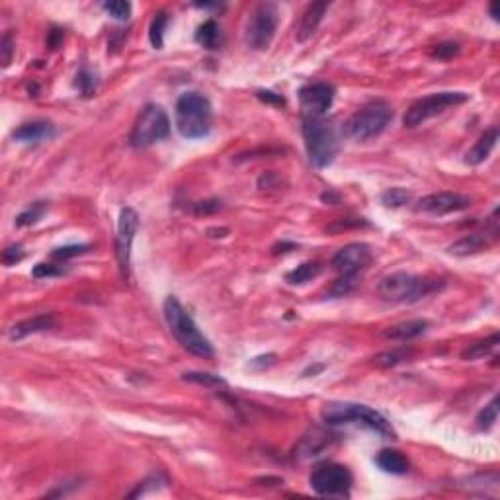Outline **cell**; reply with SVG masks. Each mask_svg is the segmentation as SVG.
<instances>
[{
	"label": "cell",
	"instance_id": "25",
	"mask_svg": "<svg viewBox=\"0 0 500 500\" xmlns=\"http://www.w3.org/2000/svg\"><path fill=\"white\" fill-rule=\"evenodd\" d=\"M166 26H168V14H166V12H158V14L153 18V22H150L149 39L150 45H153L155 49H163Z\"/></svg>",
	"mask_w": 500,
	"mask_h": 500
},
{
	"label": "cell",
	"instance_id": "34",
	"mask_svg": "<svg viewBox=\"0 0 500 500\" xmlns=\"http://www.w3.org/2000/svg\"><path fill=\"white\" fill-rule=\"evenodd\" d=\"M358 227H367L366 219H362V217H346V219H338L335 223H330L327 227V231L342 233L348 231V229H358Z\"/></svg>",
	"mask_w": 500,
	"mask_h": 500
},
{
	"label": "cell",
	"instance_id": "42",
	"mask_svg": "<svg viewBox=\"0 0 500 500\" xmlns=\"http://www.w3.org/2000/svg\"><path fill=\"white\" fill-rule=\"evenodd\" d=\"M489 12H491V16H493L494 20L499 18V16H496V4H491V8H489Z\"/></svg>",
	"mask_w": 500,
	"mask_h": 500
},
{
	"label": "cell",
	"instance_id": "14",
	"mask_svg": "<svg viewBox=\"0 0 500 500\" xmlns=\"http://www.w3.org/2000/svg\"><path fill=\"white\" fill-rule=\"evenodd\" d=\"M471 205V198L456 192H438V194L424 195L418 200V213H432V215H448L454 211H463Z\"/></svg>",
	"mask_w": 500,
	"mask_h": 500
},
{
	"label": "cell",
	"instance_id": "28",
	"mask_svg": "<svg viewBox=\"0 0 500 500\" xmlns=\"http://www.w3.org/2000/svg\"><path fill=\"white\" fill-rule=\"evenodd\" d=\"M182 379L192 381V383H200V385H205V387H213V389L225 387V385H227L223 377H219V375H213V374H203V372H188V374L182 375Z\"/></svg>",
	"mask_w": 500,
	"mask_h": 500
},
{
	"label": "cell",
	"instance_id": "1",
	"mask_svg": "<svg viewBox=\"0 0 500 500\" xmlns=\"http://www.w3.org/2000/svg\"><path fill=\"white\" fill-rule=\"evenodd\" d=\"M163 313H165L168 329L174 335V338L182 344V348H186L188 352H192V354L200 356V358H211L213 356L211 342L203 336L202 330L198 329L194 319L188 315L186 309L182 307V303L174 295L165 299Z\"/></svg>",
	"mask_w": 500,
	"mask_h": 500
},
{
	"label": "cell",
	"instance_id": "39",
	"mask_svg": "<svg viewBox=\"0 0 500 500\" xmlns=\"http://www.w3.org/2000/svg\"><path fill=\"white\" fill-rule=\"evenodd\" d=\"M352 287H354V277H340V280L335 284V287L330 290V293H332V295H338V297H342V295L352 292Z\"/></svg>",
	"mask_w": 500,
	"mask_h": 500
},
{
	"label": "cell",
	"instance_id": "31",
	"mask_svg": "<svg viewBox=\"0 0 500 500\" xmlns=\"http://www.w3.org/2000/svg\"><path fill=\"white\" fill-rule=\"evenodd\" d=\"M108 14L112 16L113 20H120V22H126L131 16V4L126 2V0H112V2H104L102 4Z\"/></svg>",
	"mask_w": 500,
	"mask_h": 500
},
{
	"label": "cell",
	"instance_id": "40",
	"mask_svg": "<svg viewBox=\"0 0 500 500\" xmlns=\"http://www.w3.org/2000/svg\"><path fill=\"white\" fill-rule=\"evenodd\" d=\"M256 96L260 98L262 102H266V104H274V106H284L285 104L284 96H280V94L272 92V90H258V94H256Z\"/></svg>",
	"mask_w": 500,
	"mask_h": 500
},
{
	"label": "cell",
	"instance_id": "6",
	"mask_svg": "<svg viewBox=\"0 0 500 500\" xmlns=\"http://www.w3.org/2000/svg\"><path fill=\"white\" fill-rule=\"evenodd\" d=\"M393 120V110L387 102L375 100L352 116L344 123V135L352 141H367L381 135Z\"/></svg>",
	"mask_w": 500,
	"mask_h": 500
},
{
	"label": "cell",
	"instance_id": "36",
	"mask_svg": "<svg viewBox=\"0 0 500 500\" xmlns=\"http://www.w3.org/2000/svg\"><path fill=\"white\" fill-rule=\"evenodd\" d=\"M221 208H223L221 200H205V202L194 203L192 211H194L195 215H211V213H215Z\"/></svg>",
	"mask_w": 500,
	"mask_h": 500
},
{
	"label": "cell",
	"instance_id": "5",
	"mask_svg": "<svg viewBox=\"0 0 500 500\" xmlns=\"http://www.w3.org/2000/svg\"><path fill=\"white\" fill-rule=\"evenodd\" d=\"M442 285H444V282H440V280L414 276L409 272H395V274L381 280L377 292L381 297L385 301H391V303H414L418 299L438 292Z\"/></svg>",
	"mask_w": 500,
	"mask_h": 500
},
{
	"label": "cell",
	"instance_id": "22",
	"mask_svg": "<svg viewBox=\"0 0 500 500\" xmlns=\"http://www.w3.org/2000/svg\"><path fill=\"white\" fill-rule=\"evenodd\" d=\"M195 44H200L205 49H217L221 45V30L215 20H205V22L195 31Z\"/></svg>",
	"mask_w": 500,
	"mask_h": 500
},
{
	"label": "cell",
	"instance_id": "30",
	"mask_svg": "<svg viewBox=\"0 0 500 500\" xmlns=\"http://www.w3.org/2000/svg\"><path fill=\"white\" fill-rule=\"evenodd\" d=\"M496 418H499V397H493V401L479 412L477 426L481 430H489L496 422Z\"/></svg>",
	"mask_w": 500,
	"mask_h": 500
},
{
	"label": "cell",
	"instance_id": "38",
	"mask_svg": "<svg viewBox=\"0 0 500 500\" xmlns=\"http://www.w3.org/2000/svg\"><path fill=\"white\" fill-rule=\"evenodd\" d=\"M22 258H24L22 245H12V247H8L6 250H2V262H4L6 266H12V264L20 262Z\"/></svg>",
	"mask_w": 500,
	"mask_h": 500
},
{
	"label": "cell",
	"instance_id": "41",
	"mask_svg": "<svg viewBox=\"0 0 500 500\" xmlns=\"http://www.w3.org/2000/svg\"><path fill=\"white\" fill-rule=\"evenodd\" d=\"M2 67H8L10 65V59H12V38L10 36H4L2 38Z\"/></svg>",
	"mask_w": 500,
	"mask_h": 500
},
{
	"label": "cell",
	"instance_id": "27",
	"mask_svg": "<svg viewBox=\"0 0 500 500\" xmlns=\"http://www.w3.org/2000/svg\"><path fill=\"white\" fill-rule=\"evenodd\" d=\"M409 202H411V194L403 188H391L381 194V203L387 208H403Z\"/></svg>",
	"mask_w": 500,
	"mask_h": 500
},
{
	"label": "cell",
	"instance_id": "19",
	"mask_svg": "<svg viewBox=\"0 0 500 500\" xmlns=\"http://www.w3.org/2000/svg\"><path fill=\"white\" fill-rule=\"evenodd\" d=\"M55 325V319L53 315H38V317H31V319H26V321L14 325L8 336L12 340H22L26 336L36 335V332H44V330H49Z\"/></svg>",
	"mask_w": 500,
	"mask_h": 500
},
{
	"label": "cell",
	"instance_id": "4",
	"mask_svg": "<svg viewBox=\"0 0 500 500\" xmlns=\"http://www.w3.org/2000/svg\"><path fill=\"white\" fill-rule=\"evenodd\" d=\"M211 104L200 92H184L176 102V127L186 139H203L211 131Z\"/></svg>",
	"mask_w": 500,
	"mask_h": 500
},
{
	"label": "cell",
	"instance_id": "15",
	"mask_svg": "<svg viewBox=\"0 0 500 500\" xmlns=\"http://www.w3.org/2000/svg\"><path fill=\"white\" fill-rule=\"evenodd\" d=\"M55 135V127L49 121L44 120H36V121H28L16 129L12 137H14L18 143H39L45 141V139H51Z\"/></svg>",
	"mask_w": 500,
	"mask_h": 500
},
{
	"label": "cell",
	"instance_id": "37",
	"mask_svg": "<svg viewBox=\"0 0 500 500\" xmlns=\"http://www.w3.org/2000/svg\"><path fill=\"white\" fill-rule=\"evenodd\" d=\"M63 272H65V270L61 268V266H57V264H38V266L34 268V272H31V276L41 280V277L61 276Z\"/></svg>",
	"mask_w": 500,
	"mask_h": 500
},
{
	"label": "cell",
	"instance_id": "35",
	"mask_svg": "<svg viewBox=\"0 0 500 500\" xmlns=\"http://www.w3.org/2000/svg\"><path fill=\"white\" fill-rule=\"evenodd\" d=\"M88 245H71V247L55 248L51 252V256L53 258H57V260H67V258H75V256H81V254L88 252Z\"/></svg>",
	"mask_w": 500,
	"mask_h": 500
},
{
	"label": "cell",
	"instance_id": "32",
	"mask_svg": "<svg viewBox=\"0 0 500 500\" xmlns=\"http://www.w3.org/2000/svg\"><path fill=\"white\" fill-rule=\"evenodd\" d=\"M76 88L83 92L84 96H92L94 92H96V75L94 73H90L88 68H83V71H78V75H76Z\"/></svg>",
	"mask_w": 500,
	"mask_h": 500
},
{
	"label": "cell",
	"instance_id": "18",
	"mask_svg": "<svg viewBox=\"0 0 500 500\" xmlns=\"http://www.w3.org/2000/svg\"><path fill=\"white\" fill-rule=\"evenodd\" d=\"M327 8H329L327 2H313V4H309V8L305 10V14L301 16V22L297 26L299 41H307L317 31L322 16L327 12Z\"/></svg>",
	"mask_w": 500,
	"mask_h": 500
},
{
	"label": "cell",
	"instance_id": "12",
	"mask_svg": "<svg viewBox=\"0 0 500 500\" xmlns=\"http://www.w3.org/2000/svg\"><path fill=\"white\" fill-rule=\"evenodd\" d=\"M139 231V215L133 208H123L118 221V235H116V256L120 264L121 276H129V262H131V247L135 235Z\"/></svg>",
	"mask_w": 500,
	"mask_h": 500
},
{
	"label": "cell",
	"instance_id": "11",
	"mask_svg": "<svg viewBox=\"0 0 500 500\" xmlns=\"http://www.w3.org/2000/svg\"><path fill=\"white\" fill-rule=\"evenodd\" d=\"M335 86L329 83H311L299 90L301 120L307 118H325L335 102Z\"/></svg>",
	"mask_w": 500,
	"mask_h": 500
},
{
	"label": "cell",
	"instance_id": "16",
	"mask_svg": "<svg viewBox=\"0 0 500 500\" xmlns=\"http://www.w3.org/2000/svg\"><path fill=\"white\" fill-rule=\"evenodd\" d=\"M493 233H471L467 237H463L457 243H454L448 248L449 254L456 256H469V254H477L481 250H485L491 243H493Z\"/></svg>",
	"mask_w": 500,
	"mask_h": 500
},
{
	"label": "cell",
	"instance_id": "29",
	"mask_svg": "<svg viewBox=\"0 0 500 500\" xmlns=\"http://www.w3.org/2000/svg\"><path fill=\"white\" fill-rule=\"evenodd\" d=\"M411 350H391L383 352V354H377L374 358V364L377 367H393L397 364H401L403 359H407L411 356Z\"/></svg>",
	"mask_w": 500,
	"mask_h": 500
},
{
	"label": "cell",
	"instance_id": "17",
	"mask_svg": "<svg viewBox=\"0 0 500 500\" xmlns=\"http://www.w3.org/2000/svg\"><path fill=\"white\" fill-rule=\"evenodd\" d=\"M496 141H499V129L493 127L485 133L479 137V141L475 143V147L465 155V163L471 166H479L481 163H485L486 158L491 157V153L496 147Z\"/></svg>",
	"mask_w": 500,
	"mask_h": 500
},
{
	"label": "cell",
	"instance_id": "3",
	"mask_svg": "<svg viewBox=\"0 0 500 500\" xmlns=\"http://www.w3.org/2000/svg\"><path fill=\"white\" fill-rule=\"evenodd\" d=\"M322 420L327 424H359L369 428L372 432L379 434L381 438L393 440L395 430L387 418L381 412L358 403H327L322 407Z\"/></svg>",
	"mask_w": 500,
	"mask_h": 500
},
{
	"label": "cell",
	"instance_id": "21",
	"mask_svg": "<svg viewBox=\"0 0 500 500\" xmlns=\"http://www.w3.org/2000/svg\"><path fill=\"white\" fill-rule=\"evenodd\" d=\"M375 465L391 475H404L409 471V459L397 449H381L375 456Z\"/></svg>",
	"mask_w": 500,
	"mask_h": 500
},
{
	"label": "cell",
	"instance_id": "24",
	"mask_svg": "<svg viewBox=\"0 0 500 500\" xmlns=\"http://www.w3.org/2000/svg\"><path fill=\"white\" fill-rule=\"evenodd\" d=\"M321 272L322 268L317 262H305V264H301V266H297V268L292 270V272H287V274H285V280H287V284L301 285L315 280Z\"/></svg>",
	"mask_w": 500,
	"mask_h": 500
},
{
	"label": "cell",
	"instance_id": "2",
	"mask_svg": "<svg viewBox=\"0 0 500 500\" xmlns=\"http://www.w3.org/2000/svg\"><path fill=\"white\" fill-rule=\"evenodd\" d=\"M301 131L305 139V149L309 160L315 168H325L332 165L338 155V131L332 120L327 118H307L301 120Z\"/></svg>",
	"mask_w": 500,
	"mask_h": 500
},
{
	"label": "cell",
	"instance_id": "23",
	"mask_svg": "<svg viewBox=\"0 0 500 500\" xmlns=\"http://www.w3.org/2000/svg\"><path fill=\"white\" fill-rule=\"evenodd\" d=\"M499 342H500L499 332H494V335H491L489 338H485V340H477V342L469 344V346L461 352V358L471 359V362H473V359L485 358V356H489V354L499 346Z\"/></svg>",
	"mask_w": 500,
	"mask_h": 500
},
{
	"label": "cell",
	"instance_id": "9",
	"mask_svg": "<svg viewBox=\"0 0 500 500\" xmlns=\"http://www.w3.org/2000/svg\"><path fill=\"white\" fill-rule=\"evenodd\" d=\"M352 483H354V477L350 469L342 463L332 461L317 465L309 477L311 489L321 496H340V499L350 496Z\"/></svg>",
	"mask_w": 500,
	"mask_h": 500
},
{
	"label": "cell",
	"instance_id": "10",
	"mask_svg": "<svg viewBox=\"0 0 500 500\" xmlns=\"http://www.w3.org/2000/svg\"><path fill=\"white\" fill-rule=\"evenodd\" d=\"M277 6L272 2H262L254 8L245 26V41L252 49H266L276 36Z\"/></svg>",
	"mask_w": 500,
	"mask_h": 500
},
{
	"label": "cell",
	"instance_id": "13",
	"mask_svg": "<svg viewBox=\"0 0 500 500\" xmlns=\"http://www.w3.org/2000/svg\"><path fill=\"white\" fill-rule=\"evenodd\" d=\"M372 262V248L364 243H352L340 248L332 258V266L342 277H356Z\"/></svg>",
	"mask_w": 500,
	"mask_h": 500
},
{
	"label": "cell",
	"instance_id": "7",
	"mask_svg": "<svg viewBox=\"0 0 500 500\" xmlns=\"http://www.w3.org/2000/svg\"><path fill=\"white\" fill-rule=\"evenodd\" d=\"M168 133H170V120L165 110L158 104H147L135 120L129 143L135 149H145L166 139Z\"/></svg>",
	"mask_w": 500,
	"mask_h": 500
},
{
	"label": "cell",
	"instance_id": "8",
	"mask_svg": "<svg viewBox=\"0 0 500 500\" xmlns=\"http://www.w3.org/2000/svg\"><path fill=\"white\" fill-rule=\"evenodd\" d=\"M469 100V94L465 92H436V94H430V96H424L417 100L414 104L407 110L403 118L404 127L409 129H414V127L422 126L428 120H432L436 116H440L449 108H456V106L465 104Z\"/></svg>",
	"mask_w": 500,
	"mask_h": 500
},
{
	"label": "cell",
	"instance_id": "26",
	"mask_svg": "<svg viewBox=\"0 0 500 500\" xmlns=\"http://www.w3.org/2000/svg\"><path fill=\"white\" fill-rule=\"evenodd\" d=\"M45 211H47V203L45 202L31 203L30 208L16 217V225H18V227H30V225H36L39 219L45 215Z\"/></svg>",
	"mask_w": 500,
	"mask_h": 500
},
{
	"label": "cell",
	"instance_id": "20",
	"mask_svg": "<svg viewBox=\"0 0 500 500\" xmlns=\"http://www.w3.org/2000/svg\"><path fill=\"white\" fill-rule=\"evenodd\" d=\"M428 327H430V322L424 321V319L399 322V325H393L387 330H383V336L391 338V340H412V338L424 335Z\"/></svg>",
	"mask_w": 500,
	"mask_h": 500
},
{
	"label": "cell",
	"instance_id": "33",
	"mask_svg": "<svg viewBox=\"0 0 500 500\" xmlns=\"http://www.w3.org/2000/svg\"><path fill=\"white\" fill-rule=\"evenodd\" d=\"M459 53V44H454V41H446V44L434 45L430 49V57L438 61H449L456 57Z\"/></svg>",
	"mask_w": 500,
	"mask_h": 500
}]
</instances>
